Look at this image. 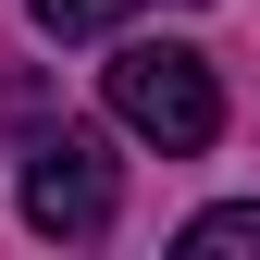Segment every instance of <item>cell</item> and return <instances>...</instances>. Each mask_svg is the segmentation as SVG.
<instances>
[{
    "label": "cell",
    "mask_w": 260,
    "mask_h": 260,
    "mask_svg": "<svg viewBox=\"0 0 260 260\" xmlns=\"http://www.w3.org/2000/svg\"><path fill=\"white\" fill-rule=\"evenodd\" d=\"M112 124L124 137H149L161 161H199L223 137V87H211V62L186 50V38H137V50H112Z\"/></svg>",
    "instance_id": "6da1fadb"
},
{
    "label": "cell",
    "mask_w": 260,
    "mask_h": 260,
    "mask_svg": "<svg viewBox=\"0 0 260 260\" xmlns=\"http://www.w3.org/2000/svg\"><path fill=\"white\" fill-rule=\"evenodd\" d=\"M112 199H124V186H112V149L100 137H87V124H62V137H38V149H25V223H38V236H112Z\"/></svg>",
    "instance_id": "7a4b0ae2"
},
{
    "label": "cell",
    "mask_w": 260,
    "mask_h": 260,
    "mask_svg": "<svg viewBox=\"0 0 260 260\" xmlns=\"http://www.w3.org/2000/svg\"><path fill=\"white\" fill-rule=\"evenodd\" d=\"M186 260H260V199H223L186 223Z\"/></svg>",
    "instance_id": "3957f363"
},
{
    "label": "cell",
    "mask_w": 260,
    "mask_h": 260,
    "mask_svg": "<svg viewBox=\"0 0 260 260\" xmlns=\"http://www.w3.org/2000/svg\"><path fill=\"white\" fill-rule=\"evenodd\" d=\"M25 13H38V38H112L137 0H25Z\"/></svg>",
    "instance_id": "277c9868"
}]
</instances>
